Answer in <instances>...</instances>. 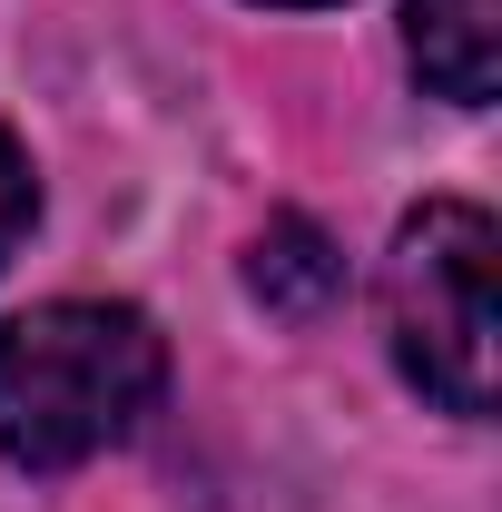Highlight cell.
<instances>
[{"label":"cell","mask_w":502,"mask_h":512,"mask_svg":"<svg viewBox=\"0 0 502 512\" xmlns=\"http://www.w3.org/2000/svg\"><path fill=\"white\" fill-rule=\"evenodd\" d=\"M168 384V345L138 306L50 296L0 325V453L30 473H69L138 434Z\"/></svg>","instance_id":"6da1fadb"},{"label":"cell","mask_w":502,"mask_h":512,"mask_svg":"<svg viewBox=\"0 0 502 512\" xmlns=\"http://www.w3.org/2000/svg\"><path fill=\"white\" fill-rule=\"evenodd\" d=\"M493 217L473 197H424L384 256V335L394 365L443 414H493Z\"/></svg>","instance_id":"7a4b0ae2"},{"label":"cell","mask_w":502,"mask_h":512,"mask_svg":"<svg viewBox=\"0 0 502 512\" xmlns=\"http://www.w3.org/2000/svg\"><path fill=\"white\" fill-rule=\"evenodd\" d=\"M404 40L424 89L453 109H483L502 89V0H404Z\"/></svg>","instance_id":"3957f363"},{"label":"cell","mask_w":502,"mask_h":512,"mask_svg":"<svg viewBox=\"0 0 502 512\" xmlns=\"http://www.w3.org/2000/svg\"><path fill=\"white\" fill-rule=\"evenodd\" d=\"M247 286H256L266 316L315 325L335 296H345V256H335V237H325L315 217H266V237L247 247Z\"/></svg>","instance_id":"277c9868"},{"label":"cell","mask_w":502,"mask_h":512,"mask_svg":"<svg viewBox=\"0 0 502 512\" xmlns=\"http://www.w3.org/2000/svg\"><path fill=\"white\" fill-rule=\"evenodd\" d=\"M30 217H40V178H30V148H20V138L0 128V266L20 256Z\"/></svg>","instance_id":"5b68a950"},{"label":"cell","mask_w":502,"mask_h":512,"mask_svg":"<svg viewBox=\"0 0 502 512\" xmlns=\"http://www.w3.org/2000/svg\"><path fill=\"white\" fill-rule=\"evenodd\" d=\"M266 10H325V0H266Z\"/></svg>","instance_id":"8992f818"}]
</instances>
